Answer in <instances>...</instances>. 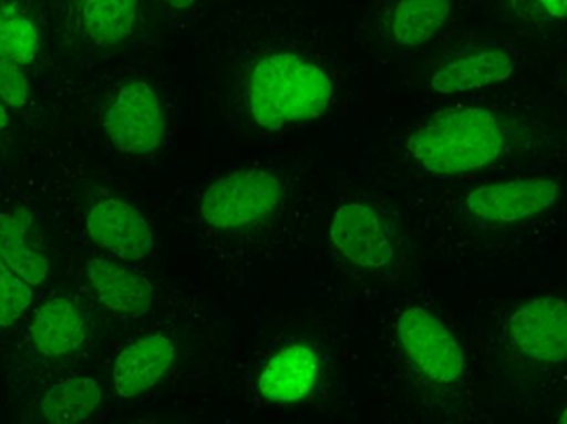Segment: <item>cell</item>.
Returning a JSON list of instances; mask_svg holds the SVG:
<instances>
[{"label": "cell", "mask_w": 567, "mask_h": 424, "mask_svg": "<svg viewBox=\"0 0 567 424\" xmlns=\"http://www.w3.org/2000/svg\"><path fill=\"white\" fill-rule=\"evenodd\" d=\"M39 50V32L32 20L12 7H0V56L23 66L37 59Z\"/></svg>", "instance_id": "cell-19"}, {"label": "cell", "mask_w": 567, "mask_h": 424, "mask_svg": "<svg viewBox=\"0 0 567 424\" xmlns=\"http://www.w3.org/2000/svg\"><path fill=\"white\" fill-rule=\"evenodd\" d=\"M82 25L99 46H112L133 32L138 0H82Z\"/></svg>", "instance_id": "cell-17"}, {"label": "cell", "mask_w": 567, "mask_h": 424, "mask_svg": "<svg viewBox=\"0 0 567 424\" xmlns=\"http://www.w3.org/2000/svg\"><path fill=\"white\" fill-rule=\"evenodd\" d=\"M102 402V389L90 376L56 383L43 395L40 410L47 422L79 423L89 418Z\"/></svg>", "instance_id": "cell-18"}, {"label": "cell", "mask_w": 567, "mask_h": 424, "mask_svg": "<svg viewBox=\"0 0 567 424\" xmlns=\"http://www.w3.org/2000/svg\"><path fill=\"white\" fill-rule=\"evenodd\" d=\"M103 126L118 152L130 155L156 152L165 136V118L155 90L146 82L123 85L106 110Z\"/></svg>", "instance_id": "cell-5"}, {"label": "cell", "mask_w": 567, "mask_h": 424, "mask_svg": "<svg viewBox=\"0 0 567 424\" xmlns=\"http://www.w3.org/2000/svg\"><path fill=\"white\" fill-rule=\"evenodd\" d=\"M282 199L278 176L265 169H239L206 188L199 213L215 229H243L271 216Z\"/></svg>", "instance_id": "cell-3"}, {"label": "cell", "mask_w": 567, "mask_h": 424, "mask_svg": "<svg viewBox=\"0 0 567 424\" xmlns=\"http://www.w3.org/2000/svg\"><path fill=\"white\" fill-rule=\"evenodd\" d=\"M515 69L512 53L499 46H489L450 60L442 69L436 70L430 86L440 95L472 92L505 82L515 73Z\"/></svg>", "instance_id": "cell-11"}, {"label": "cell", "mask_w": 567, "mask_h": 424, "mask_svg": "<svg viewBox=\"0 0 567 424\" xmlns=\"http://www.w3.org/2000/svg\"><path fill=\"white\" fill-rule=\"evenodd\" d=\"M333 86L322 69L292 52L261 56L248 79V108L256 125L286 128L319 118L332 102Z\"/></svg>", "instance_id": "cell-1"}, {"label": "cell", "mask_w": 567, "mask_h": 424, "mask_svg": "<svg viewBox=\"0 0 567 424\" xmlns=\"http://www.w3.org/2000/svg\"><path fill=\"white\" fill-rule=\"evenodd\" d=\"M546 15L553 19H567V0H535Z\"/></svg>", "instance_id": "cell-22"}, {"label": "cell", "mask_w": 567, "mask_h": 424, "mask_svg": "<svg viewBox=\"0 0 567 424\" xmlns=\"http://www.w3.org/2000/svg\"><path fill=\"white\" fill-rule=\"evenodd\" d=\"M33 345L49 359L76 352L86 339L82 313L65 299L43 303L30 323Z\"/></svg>", "instance_id": "cell-14"}, {"label": "cell", "mask_w": 567, "mask_h": 424, "mask_svg": "<svg viewBox=\"0 0 567 424\" xmlns=\"http://www.w3.org/2000/svg\"><path fill=\"white\" fill-rule=\"evenodd\" d=\"M175 360V345L165 335L140 337L125 347L113 365V385L122 399H136L148 392L168 372Z\"/></svg>", "instance_id": "cell-10"}, {"label": "cell", "mask_w": 567, "mask_h": 424, "mask_svg": "<svg viewBox=\"0 0 567 424\" xmlns=\"http://www.w3.org/2000/svg\"><path fill=\"white\" fill-rule=\"evenodd\" d=\"M89 282L106 309L142 317L153 306V286L146 277L112 260L93 259L86 266Z\"/></svg>", "instance_id": "cell-12"}, {"label": "cell", "mask_w": 567, "mask_h": 424, "mask_svg": "<svg viewBox=\"0 0 567 424\" xmlns=\"http://www.w3.org/2000/svg\"><path fill=\"white\" fill-rule=\"evenodd\" d=\"M319 359L309 347L290 345L276 353L259 376V392L269 402L292 403L312 392Z\"/></svg>", "instance_id": "cell-13"}, {"label": "cell", "mask_w": 567, "mask_h": 424, "mask_svg": "<svg viewBox=\"0 0 567 424\" xmlns=\"http://www.w3.org/2000/svg\"><path fill=\"white\" fill-rule=\"evenodd\" d=\"M559 422L567 424V406L565 409V412H563L561 418H559Z\"/></svg>", "instance_id": "cell-25"}, {"label": "cell", "mask_w": 567, "mask_h": 424, "mask_svg": "<svg viewBox=\"0 0 567 424\" xmlns=\"http://www.w3.org/2000/svg\"><path fill=\"white\" fill-rule=\"evenodd\" d=\"M0 259L30 286L49 273V259L37 247L29 220L20 213H0Z\"/></svg>", "instance_id": "cell-15"}, {"label": "cell", "mask_w": 567, "mask_h": 424, "mask_svg": "<svg viewBox=\"0 0 567 424\" xmlns=\"http://www.w3.org/2000/svg\"><path fill=\"white\" fill-rule=\"evenodd\" d=\"M166 2H168L173 9L186 10L189 9V7L195 6L196 0H166Z\"/></svg>", "instance_id": "cell-23"}, {"label": "cell", "mask_w": 567, "mask_h": 424, "mask_svg": "<svg viewBox=\"0 0 567 424\" xmlns=\"http://www.w3.org/2000/svg\"><path fill=\"white\" fill-rule=\"evenodd\" d=\"M513 349L539 363L567 362V302L555 296L536 297L516 309L506 322Z\"/></svg>", "instance_id": "cell-6"}, {"label": "cell", "mask_w": 567, "mask_h": 424, "mask_svg": "<svg viewBox=\"0 0 567 424\" xmlns=\"http://www.w3.org/2000/svg\"><path fill=\"white\" fill-rule=\"evenodd\" d=\"M29 100V82L19 63L0 56V102L20 108Z\"/></svg>", "instance_id": "cell-21"}, {"label": "cell", "mask_w": 567, "mask_h": 424, "mask_svg": "<svg viewBox=\"0 0 567 424\" xmlns=\"http://www.w3.org/2000/svg\"><path fill=\"white\" fill-rule=\"evenodd\" d=\"M400 345L410 362L432 382L449 383L465 373V353L453 333L422 307H410L400 316Z\"/></svg>", "instance_id": "cell-4"}, {"label": "cell", "mask_w": 567, "mask_h": 424, "mask_svg": "<svg viewBox=\"0 0 567 424\" xmlns=\"http://www.w3.org/2000/svg\"><path fill=\"white\" fill-rule=\"evenodd\" d=\"M452 12V0H399L390 15V33L406 49L425 45L439 35Z\"/></svg>", "instance_id": "cell-16"}, {"label": "cell", "mask_w": 567, "mask_h": 424, "mask_svg": "<svg viewBox=\"0 0 567 424\" xmlns=\"http://www.w3.org/2000/svg\"><path fill=\"white\" fill-rule=\"evenodd\" d=\"M93 242L123 260H140L155 246L152 227L138 209L120 199H105L86 216Z\"/></svg>", "instance_id": "cell-9"}, {"label": "cell", "mask_w": 567, "mask_h": 424, "mask_svg": "<svg viewBox=\"0 0 567 424\" xmlns=\"http://www.w3.org/2000/svg\"><path fill=\"white\" fill-rule=\"evenodd\" d=\"M558 198V183L546 178H525L473 189L465 203L476 219L489 224H513L548 211Z\"/></svg>", "instance_id": "cell-7"}, {"label": "cell", "mask_w": 567, "mask_h": 424, "mask_svg": "<svg viewBox=\"0 0 567 424\" xmlns=\"http://www.w3.org/2000/svg\"><path fill=\"white\" fill-rule=\"evenodd\" d=\"M32 289L0 259V327H10L32 303Z\"/></svg>", "instance_id": "cell-20"}, {"label": "cell", "mask_w": 567, "mask_h": 424, "mask_svg": "<svg viewBox=\"0 0 567 424\" xmlns=\"http://www.w3.org/2000/svg\"><path fill=\"white\" fill-rule=\"evenodd\" d=\"M409 149L416 163L433 175H466L502 156L505 128L489 110L456 106L423 123L410 136Z\"/></svg>", "instance_id": "cell-2"}, {"label": "cell", "mask_w": 567, "mask_h": 424, "mask_svg": "<svg viewBox=\"0 0 567 424\" xmlns=\"http://www.w3.org/2000/svg\"><path fill=\"white\" fill-rule=\"evenodd\" d=\"M7 123H9V115H7V110L3 108L2 102H0V130L6 128Z\"/></svg>", "instance_id": "cell-24"}, {"label": "cell", "mask_w": 567, "mask_h": 424, "mask_svg": "<svg viewBox=\"0 0 567 424\" xmlns=\"http://www.w3.org/2000/svg\"><path fill=\"white\" fill-rule=\"evenodd\" d=\"M330 240L340 256L363 269H385L395 254L379 214L359 203L340 206L333 213Z\"/></svg>", "instance_id": "cell-8"}]
</instances>
